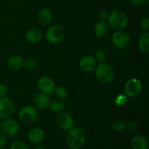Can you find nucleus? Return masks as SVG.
I'll use <instances>...</instances> for the list:
<instances>
[{
	"mask_svg": "<svg viewBox=\"0 0 149 149\" xmlns=\"http://www.w3.org/2000/svg\"><path fill=\"white\" fill-rule=\"evenodd\" d=\"M67 143L71 149H79L86 141L85 132L81 128H71L67 135Z\"/></svg>",
	"mask_w": 149,
	"mask_h": 149,
	"instance_id": "1",
	"label": "nucleus"
},
{
	"mask_svg": "<svg viewBox=\"0 0 149 149\" xmlns=\"http://www.w3.org/2000/svg\"><path fill=\"white\" fill-rule=\"evenodd\" d=\"M95 77L100 82L103 84H109L113 81L114 78V71L109 64L101 63L96 65Z\"/></svg>",
	"mask_w": 149,
	"mask_h": 149,
	"instance_id": "2",
	"label": "nucleus"
},
{
	"mask_svg": "<svg viewBox=\"0 0 149 149\" xmlns=\"http://www.w3.org/2000/svg\"><path fill=\"white\" fill-rule=\"evenodd\" d=\"M109 25L115 30L125 29L128 23V17L126 13L122 10H114L108 17Z\"/></svg>",
	"mask_w": 149,
	"mask_h": 149,
	"instance_id": "3",
	"label": "nucleus"
},
{
	"mask_svg": "<svg viewBox=\"0 0 149 149\" xmlns=\"http://www.w3.org/2000/svg\"><path fill=\"white\" fill-rule=\"evenodd\" d=\"M65 36V30L60 25H53L46 32V39L49 43L57 44L61 42Z\"/></svg>",
	"mask_w": 149,
	"mask_h": 149,
	"instance_id": "4",
	"label": "nucleus"
},
{
	"mask_svg": "<svg viewBox=\"0 0 149 149\" xmlns=\"http://www.w3.org/2000/svg\"><path fill=\"white\" fill-rule=\"evenodd\" d=\"M37 117V111L33 107L30 106H25L20 110L18 118L20 122L24 125L32 124Z\"/></svg>",
	"mask_w": 149,
	"mask_h": 149,
	"instance_id": "5",
	"label": "nucleus"
},
{
	"mask_svg": "<svg viewBox=\"0 0 149 149\" xmlns=\"http://www.w3.org/2000/svg\"><path fill=\"white\" fill-rule=\"evenodd\" d=\"M37 87L40 92L46 95H50L55 91L56 86L53 80L49 77L43 76L37 81Z\"/></svg>",
	"mask_w": 149,
	"mask_h": 149,
	"instance_id": "6",
	"label": "nucleus"
},
{
	"mask_svg": "<svg viewBox=\"0 0 149 149\" xmlns=\"http://www.w3.org/2000/svg\"><path fill=\"white\" fill-rule=\"evenodd\" d=\"M15 105L11 99L8 97L0 98V118L7 119L14 113Z\"/></svg>",
	"mask_w": 149,
	"mask_h": 149,
	"instance_id": "7",
	"label": "nucleus"
},
{
	"mask_svg": "<svg viewBox=\"0 0 149 149\" xmlns=\"http://www.w3.org/2000/svg\"><path fill=\"white\" fill-rule=\"evenodd\" d=\"M130 41V36L127 31L118 30L112 36V42L118 48H124L128 45Z\"/></svg>",
	"mask_w": 149,
	"mask_h": 149,
	"instance_id": "8",
	"label": "nucleus"
},
{
	"mask_svg": "<svg viewBox=\"0 0 149 149\" xmlns=\"http://www.w3.org/2000/svg\"><path fill=\"white\" fill-rule=\"evenodd\" d=\"M142 88L141 82L136 78L128 80L125 86V92L129 97H135L140 93Z\"/></svg>",
	"mask_w": 149,
	"mask_h": 149,
	"instance_id": "9",
	"label": "nucleus"
},
{
	"mask_svg": "<svg viewBox=\"0 0 149 149\" xmlns=\"http://www.w3.org/2000/svg\"><path fill=\"white\" fill-rule=\"evenodd\" d=\"M57 123L61 129L68 130L73 127L74 121L71 114L65 112H62L57 117Z\"/></svg>",
	"mask_w": 149,
	"mask_h": 149,
	"instance_id": "10",
	"label": "nucleus"
},
{
	"mask_svg": "<svg viewBox=\"0 0 149 149\" xmlns=\"http://www.w3.org/2000/svg\"><path fill=\"white\" fill-rule=\"evenodd\" d=\"M3 132L4 135L13 136L15 135L19 130L18 123L13 119H7L1 124Z\"/></svg>",
	"mask_w": 149,
	"mask_h": 149,
	"instance_id": "11",
	"label": "nucleus"
},
{
	"mask_svg": "<svg viewBox=\"0 0 149 149\" xmlns=\"http://www.w3.org/2000/svg\"><path fill=\"white\" fill-rule=\"evenodd\" d=\"M97 61L94 57L91 55H85L82 57L79 61V67L82 71L85 72H90L95 68Z\"/></svg>",
	"mask_w": 149,
	"mask_h": 149,
	"instance_id": "12",
	"label": "nucleus"
},
{
	"mask_svg": "<svg viewBox=\"0 0 149 149\" xmlns=\"http://www.w3.org/2000/svg\"><path fill=\"white\" fill-rule=\"evenodd\" d=\"M33 102L36 107L42 110H45L49 106L50 99L48 95L42 93H37L33 96Z\"/></svg>",
	"mask_w": 149,
	"mask_h": 149,
	"instance_id": "13",
	"label": "nucleus"
},
{
	"mask_svg": "<svg viewBox=\"0 0 149 149\" xmlns=\"http://www.w3.org/2000/svg\"><path fill=\"white\" fill-rule=\"evenodd\" d=\"M45 137L44 130L40 127H34L29 132V141L33 143H40Z\"/></svg>",
	"mask_w": 149,
	"mask_h": 149,
	"instance_id": "14",
	"label": "nucleus"
},
{
	"mask_svg": "<svg viewBox=\"0 0 149 149\" xmlns=\"http://www.w3.org/2000/svg\"><path fill=\"white\" fill-rule=\"evenodd\" d=\"M42 36H43L42 31L40 29H37V28H33V29H30L26 33V39H27L28 42L33 44L39 42L42 39Z\"/></svg>",
	"mask_w": 149,
	"mask_h": 149,
	"instance_id": "15",
	"label": "nucleus"
},
{
	"mask_svg": "<svg viewBox=\"0 0 149 149\" xmlns=\"http://www.w3.org/2000/svg\"><path fill=\"white\" fill-rule=\"evenodd\" d=\"M52 14L48 8H43L39 12L37 15V21L41 25H47L52 20Z\"/></svg>",
	"mask_w": 149,
	"mask_h": 149,
	"instance_id": "16",
	"label": "nucleus"
},
{
	"mask_svg": "<svg viewBox=\"0 0 149 149\" xmlns=\"http://www.w3.org/2000/svg\"><path fill=\"white\" fill-rule=\"evenodd\" d=\"M132 149H148V142L142 135H135L131 140Z\"/></svg>",
	"mask_w": 149,
	"mask_h": 149,
	"instance_id": "17",
	"label": "nucleus"
},
{
	"mask_svg": "<svg viewBox=\"0 0 149 149\" xmlns=\"http://www.w3.org/2000/svg\"><path fill=\"white\" fill-rule=\"evenodd\" d=\"M7 65L12 69L18 70L24 65V61L20 55H13L7 60Z\"/></svg>",
	"mask_w": 149,
	"mask_h": 149,
	"instance_id": "18",
	"label": "nucleus"
},
{
	"mask_svg": "<svg viewBox=\"0 0 149 149\" xmlns=\"http://www.w3.org/2000/svg\"><path fill=\"white\" fill-rule=\"evenodd\" d=\"M109 26L107 23L104 21H100L98 22L95 26L94 33L96 36L102 37V36H104L109 32Z\"/></svg>",
	"mask_w": 149,
	"mask_h": 149,
	"instance_id": "19",
	"label": "nucleus"
},
{
	"mask_svg": "<svg viewBox=\"0 0 149 149\" xmlns=\"http://www.w3.org/2000/svg\"><path fill=\"white\" fill-rule=\"evenodd\" d=\"M139 47L141 52L144 53L149 52V33L145 32L141 36L139 39Z\"/></svg>",
	"mask_w": 149,
	"mask_h": 149,
	"instance_id": "20",
	"label": "nucleus"
},
{
	"mask_svg": "<svg viewBox=\"0 0 149 149\" xmlns=\"http://www.w3.org/2000/svg\"><path fill=\"white\" fill-rule=\"evenodd\" d=\"M48 107L49 108L51 111L54 112V113H60L65 109V103L63 101V100L55 99V100L49 102Z\"/></svg>",
	"mask_w": 149,
	"mask_h": 149,
	"instance_id": "21",
	"label": "nucleus"
},
{
	"mask_svg": "<svg viewBox=\"0 0 149 149\" xmlns=\"http://www.w3.org/2000/svg\"><path fill=\"white\" fill-rule=\"evenodd\" d=\"M111 127L116 132H122L127 127V123L123 119H116L111 123Z\"/></svg>",
	"mask_w": 149,
	"mask_h": 149,
	"instance_id": "22",
	"label": "nucleus"
},
{
	"mask_svg": "<svg viewBox=\"0 0 149 149\" xmlns=\"http://www.w3.org/2000/svg\"><path fill=\"white\" fill-rule=\"evenodd\" d=\"M54 92H55V95L60 100H64L68 95V92L63 87H58Z\"/></svg>",
	"mask_w": 149,
	"mask_h": 149,
	"instance_id": "23",
	"label": "nucleus"
},
{
	"mask_svg": "<svg viewBox=\"0 0 149 149\" xmlns=\"http://www.w3.org/2000/svg\"><path fill=\"white\" fill-rule=\"evenodd\" d=\"M95 58L96 61H98V62L103 63L107 58V54H106V51L103 50V49H100L98 50H97V52L95 54Z\"/></svg>",
	"mask_w": 149,
	"mask_h": 149,
	"instance_id": "24",
	"label": "nucleus"
},
{
	"mask_svg": "<svg viewBox=\"0 0 149 149\" xmlns=\"http://www.w3.org/2000/svg\"><path fill=\"white\" fill-rule=\"evenodd\" d=\"M24 65L29 69H33L37 65V61L34 58H29L24 61Z\"/></svg>",
	"mask_w": 149,
	"mask_h": 149,
	"instance_id": "25",
	"label": "nucleus"
},
{
	"mask_svg": "<svg viewBox=\"0 0 149 149\" xmlns=\"http://www.w3.org/2000/svg\"><path fill=\"white\" fill-rule=\"evenodd\" d=\"M10 149H29V147L25 143L21 141H17L11 144Z\"/></svg>",
	"mask_w": 149,
	"mask_h": 149,
	"instance_id": "26",
	"label": "nucleus"
},
{
	"mask_svg": "<svg viewBox=\"0 0 149 149\" xmlns=\"http://www.w3.org/2000/svg\"><path fill=\"white\" fill-rule=\"evenodd\" d=\"M140 26L143 30H148L149 29V18L148 17H143L140 22Z\"/></svg>",
	"mask_w": 149,
	"mask_h": 149,
	"instance_id": "27",
	"label": "nucleus"
},
{
	"mask_svg": "<svg viewBox=\"0 0 149 149\" xmlns=\"http://www.w3.org/2000/svg\"><path fill=\"white\" fill-rule=\"evenodd\" d=\"M109 15V12L106 10H99L98 13H97V16H98L99 19H100V20H106V19H108Z\"/></svg>",
	"mask_w": 149,
	"mask_h": 149,
	"instance_id": "28",
	"label": "nucleus"
},
{
	"mask_svg": "<svg viewBox=\"0 0 149 149\" xmlns=\"http://www.w3.org/2000/svg\"><path fill=\"white\" fill-rule=\"evenodd\" d=\"M126 101V96L124 95H119L116 97V100H115V103H116V104L117 105V106H122V105L125 104V103Z\"/></svg>",
	"mask_w": 149,
	"mask_h": 149,
	"instance_id": "29",
	"label": "nucleus"
},
{
	"mask_svg": "<svg viewBox=\"0 0 149 149\" xmlns=\"http://www.w3.org/2000/svg\"><path fill=\"white\" fill-rule=\"evenodd\" d=\"M7 94V88L4 84H0V98L6 97Z\"/></svg>",
	"mask_w": 149,
	"mask_h": 149,
	"instance_id": "30",
	"label": "nucleus"
},
{
	"mask_svg": "<svg viewBox=\"0 0 149 149\" xmlns=\"http://www.w3.org/2000/svg\"><path fill=\"white\" fill-rule=\"evenodd\" d=\"M6 142H7V140H6L5 135L4 132L0 131V149H2L5 146Z\"/></svg>",
	"mask_w": 149,
	"mask_h": 149,
	"instance_id": "31",
	"label": "nucleus"
},
{
	"mask_svg": "<svg viewBox=\"0 0 149 149\" xmlns=\"http://www.w3.org/2000/svg\"><path fill=\"white\" fill-rule=\"evenodd\" d=\"M130 2L132 3V4H133L134 5L141 6L145 4L146 1L147 0H130Z\"/></svg>",
	"mask_w": 149,
	"mask_h": 149,
	"instance_id": "32",
	"label": "nucleus"
},
{
	"mask_svg": "<svg viewBox=\"0 0 149 149\" xmlns=\"http://www.w3.org/2000/svg\"><path fill=\"white\" fill-rule=\"evenodd\" d=\"M127 127H128L131 130H136L137 128L138 127V125L136 123V122H130V123L128 124V125H127Z\"/></svg>",
	"mask_w": 149,
	"mask_h": 149,
	"instance_id": "33",
	"label": "nucleus"
},
{
	"mask_svg": "<svg viewBox=\"0 0 149 149\" xmlns=\"http://www.w3.org/2000/svg\"><path fill=\"white\" fill-rule=\"evenodd\" d=\"M33 149H45V148H42V147H36V148H34Z\"/></svg>",
	"mask_w": 149,
	"mask_h": 149,
	"instance_id": "34",
	"label": "nucleus"
},
{
	"mask_svg": "<svg viewBox=\"0 0 149 149\" xmlns=\"http://www.w3.org/2000/svg\"><path fill=\"white\" fill-rule=\"evenodd\" d=\"M1 124H2V122H1V120L0 119V127H1Z\"/></svg>",
	"mask_w": 149,
	"mask_h": 149,
	"instance_id": "35",
	"label": "nucleus"
}]
</instances>
